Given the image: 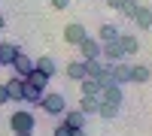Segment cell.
I'll list each match as a JSON object with an SVG mask.
<instances>
[{"label": "cell", "mask_w": 152, "mask_h": 136, "mask_svg": "<svg viewBox=\"0 0 152 136\" xmlns=\"http://www.w3.org/2000/svg\"><path fill=\"white\" fill-rule=\"evenodd\" d=\"M21 82H24L21 76H12L9 82H3V85H6V94H9L12 103H21Z\"/></svg>", "instance_id": "cell-15"}, {"label": "cell", "mask_w": 152, "mask_h": 136, "mask_svg": "<svg viewBox=\"0 0 152 136\" xmlns=\"http://www.w3.org/2000/svg\"><path fill=\"white\" fill-rule=\"evenodd\" d=\"M110 79L116 85H128L131 82V64H125V60H116V64L110 67Z\"/></svg>", "instance_id": "cell-5"}, {"label": "cell", "mask_w": 152, "mask_h": 136, "mask_svg": "<svg viewBox=\"0 0 152 136\" xmlns=\"http://www.w3.org/2000/svg\"><path fill=\"white\" fill-rule=\"evenodd\" d=\"M40 106H43V112H49V115H61L67 109V100H64V94H43Z\"/></svg>", "instance_id": "cell-2"}, {"label": "cell", "mask_w": 152, "mask_h": 136, "mask_svg": "<svg viewBox=\"0 0 152 136\" xmlns=\"http://www.w3.org/2000/svg\"><path fill=\"white\" fill-rule=\"evenodd\" d=\"M79 55H82V60L85 58H100V40L97 36H85L79 42Z\"/></svg>", "instance_id": "cell-8"}, {"label": "cell", "mask_w": 152, "mask_h": 136, "mask_svg": "<svg viewBox=\"0 0 152 136\" xmlns=\"http://www.w3.org/2000/svg\"><path fill=\"white\" fill-rule=\"evenodd\" d=\"M137 9H140V3H137V0H122V3H119V12H122L125 18H134Z\"/></svg>", "instance_id": "cell-23"}, {"label": "cell", "mask_w": 152, "mask_h": 136, "mask_svg": "<svg viewBox=\"0 0 152 136\" xmlns=\"http://www.w3.org/2000/svg\"><path fill=\"white\" fill-rule=\"evenodd\" d=\"M134 24H137L140 30H149V27H152V9L140 3V9L134 12Z\"/></svg>", "instance_id": "cell-14"}, {"label": "cell", "mask_w": 152, "mask_h": 136, "mask_svg": "<svg viewBox=\"0 0 152 136\" xmlns=\"http://www.w3.org/2000/svg\"><path fill=\"white\" fill-rule=\"evenodd\" d=\"M9 130H12V133L37 130V118H34V112H28V109H15V112L9 115Z\"/></svg>", "instance_id": "cell-1"}, {"label": "cell", "mask_w": 152, "mask_h": 136, "mask_svg": "<svg viewBox=\"0 0 152 136\" xmlns=\"http://www.w3.org/2000/svg\"><path fill=\"white\" fill-rule=\"evenodd\" d=\"M119 27H116V24H100V27H97V40L100 42H110V40H119Z\"/></svg>", "instance_id": "cell-18"}, {"label": "cell", "mask_w": 152, "mask_h": 136, "mask_svg": "<svg viewBox=\"0 0 152 136\" xmlns=\"http://www.w3.org/2000/svg\"><path fill=\"white\" fill-rule=\"evenodd\" d=\"M97 115L110 121V118H116V115H119V106H116V103H107V100H100V103H97Z\"/></svg>", "instance_id": "cell-21"}, {"label": "cell", "mask_w": 152, "mask_h": 136, "mask_svg": "<svg viewBox=\"0 0 152 136\" xmlns=\"http://www.w3.org/2000/svg\"><path fill=\"white\" fill-rule=\"evenodd\" d=\"M70 133H73V130H70V127H67V124H58V127H55V133H52V136H70Z\"/></svg>", "instance_id": "cell-24"}, {"label": "cell", "mask_w": 152, "mask_h": 136, "mask_svg": "<svg viewBox=\"0 0 152 136\" xmlns=\"http://www.w3.org/2000/svg\"><path fill=\"white\" fill-rule=\"evenodd\" d=\"M104 3H107L110 9H119V3H122V0H104Z\"/></svg>", "instance_id": "cell-27"}, {"label": "cell", "mask_w": 152, "mask_h": 136, "mask_svg": "<svg viewBox=\"0 0 152 136\" xmlns=\"http://www.w3.org/2000/svg\"><path fill=\"white\" fill-rule=\"evenodd\" d=\"M85 118H88V115H82L79 109H70V112L64 109V124H67L70 130H79V127H85Z\"/></svg>", "instance_id": "cell-12"}, {"label": "cell", "mask_w": 152, "mask_h": 136, "mask_svg": "<svg viewBox=\"0 0 152 136\" xmlns=\"http://www.w3.org/2000/svg\"><path fill=\"white\" fill-rule=\"evenodd\" d=\"M100 100L122 106V103H125V91H122V85H116V82H107V85H104V91H100Z\"/></svg>", "instance_id": "cell-4"}, {"label": "cell", "mask_w": 152, "mask_h": 136, "mask_svg": "<svg viewBox=\"0 0 152 136\" xmlns=\"http://www.w3.org/2000/svg\"><path fill=\"white\" fill-rule=\"evenodd\" d=\"M119 45H122L125 58H134L137 52H140V42H137V36H134V33H119Z\"/></svg>", "instance_id": "cell-10"}, {"label": "cell", "mask_w": 152, "mask_h": 136, "mask_svg": "<svg viewBox=\"0 0 152 136\" xmlns=\"http://www.w3.org/2000/svg\"><path fill=\"white\" fill-rule=\"evenodd\" d=\"M79 91H82V94H88V97H100L104 85H100L97 79H91V76H85V79H79Z\"/></svg>", "instance_id": "cell-13"}, {"label": "cell", "mask_w": 152, "mask_h": 136, "mask_svg": "<svg viewBox=\"0 0 152 136\" xmlns=\"http://www.w3.org/2000/svg\"><path fill=\"white\" fill-rule=\"evenodd\" d=\"M9 103V94H6V85L0 82V106H6Z\"/></svg>", "instance_id": "cell-25"}, {"label": "cell", "mask_w": 152, "mask_h": 136, "mask_svg": "<svg viewBox=\"0 0 152 136\" xmlns=\"http://www.w3.org/2000/svg\"><path fill=\"white\" fill-rule=\"evenodd\" d=\"M100 58L107 60V64H116V60H125V52L119 40H110V42H100Z\"/></svg>", "instance_id": "cell-3"}, {"label": "cell", "mask_w": 152, "mask_h": 136, "mask_svg": "<svg viewBox=\"0 0 152 136\" xmlns=\"http://www.w3.org/2000/svg\"><path fill=\"white\" fill-rule=\"evenodd\" d=\"M97 103H100V97L82 94V97H79V112H82V115H97Z\"/></svg>", "instance_id": "cell-16"}, {"label": "cell", "mask_w": 152, "mask_h": 136, "mask_svg": "<svg viewBox=\"0 0 152 136\" xmlns=\"http://www.w3.org/2000/svg\"><path fill=\"white\" fill-rule=\"evenodd\" d=\"M70 136H88V133H85V127H79V130H73Z\"/></svg>", "instance_id": "cell-28"}, {"label": "cell", "mask_w": 152, "mask_h": 136, "mask_svg": "<svg viewBox=\"0 0 152 136\" xmlns=\"http://www.w3.org/2000/svg\"><path fill=\"white\" fill-rule=\"evenodd\" d=\"M64 73H67V79L79 82V79H85V64H82V60H70V64L64 67Z\"/></svg>", "instance_id": "cell-17"}, {"label": "cell", "mask_w": 152, "mask_h": 136, "mask_svg": "<svg viewBox=\"0 0 152 136\" xmlns=\"http://www.w3.org/2000/svg\"><path fill=\"white\" fill-rule=\"evenodd\" d=\"M149 67H143V64H134L131 67V82H137V85H143V82H149Z\"/></svg>", "instance_id": "cell-20"}, {"label": "cell", "mask_w": 152, "mask_h": 136, "mask_svg": "<svg viewBox=\"0 0 152 136\" xmlns=\"http://www.w3.org/2000/svg\"><path fill=\"white\" fill-rule=\"evenodd\" d=\"M49 3H52L55 9H67V6H70V0H49Z\"/></svg>", "instance_id": "cell-26"}, {"label": "cell", "mask_w": 152, "mask_h": 136, "mask_svg": "<svg viewBox=\"0 0 152 136\" xmlns=\"http://www.w3.org/2000/svg\"><path fill=\"white\" fill-rule=\"evenodd\" d=\"M85 36H88V30H85V24H79V21H70L67 27H64V40L70 45H79Z\"/></svg>", "instance_id": "cell-6"}, {"label": "cell", "mask_w": 152, "mask_h": 136, "mask_svg": "<svg viewBox=\"0 0 152 136\" xmlns=\"http://www.w3.org/2000/svg\"><path fill=\"white\" fill-rule=\"evenodd\" d=\"M18 52H24V48H21V45H12V42L3 40V42H0V67H9L12 60H15Z\"/></svg>", "instance_id": "cell-9"}, {"label": "cell", "mask_w": 152, "mask_h": 136, "mask_svg": "<svg viewBox=\"0 0 152 136\" xmlns=\"http://www.w3.org/2000/svg\"><path fill=\"white\" fill-rule=\"evenodd\" d=\"M43 100V88H37V85H31L28 79L21 82V103H34V106H40Z\"/></svg>", "instance_id": "cell-7"}, {"label": "cell", "mask_w": 152, "mask_h": 136, "mask_svg": "<svg viewBox=\"0 0 152 136\" xmlns=\"http://www.w3.org/2000/svg\"><path fill=\"white\" fill-rule=\"evenodd\" d=\"M34 67H37V70H40V73H46V76H49V79H52V76H55V73H58V64H55V60H52V58H37V60H34Z\"/></svg>", "instance_id": "cell-19"}, {"label": "cell", "mask_w": 152, "mask_h": 136, "mask_svg": "<svg viewBox=\"0 0 152 136\" xmlns=\"http://www.w3.org/2000/svg\"><path fill=\"white\" fill-rule=\"evenodd\" d=\"M3 24H6V18H3V15H0V27H3Z\"/></svg>", "instance_id": "cell-30"}, {"label": "cell", "mask_w": 152, "mask_h": 136, "mask_svg": "<svg viewBox=\"0 0 152 136\" xmlns=\"http://www.w3.org/2000/svg\"><path fill=\"white\" fill-rule=\"evenodd\" d=\"M24 79H28L31 85H37V88H46V85H49V76H46V73H40L37 67H34V70H31L28 76H24Z\"/></svg>", "instance_id": "cell-22"}, {"label": "cell", "mask_w": 152, "mask_h": 136, "mask_svg": "<svg viewBox=\"0 0 152 136\" xmlns=\"http://www.w3.org/2000/svg\"><path fill=\"white\" fill-rule=\"evenodd\" d=\"M12 70H15V76H28V73L34 70V58H28V55H24V52H18L15 55V60H12Z\"/></svg>", "instance_id": "cell-11"}, {"label": "cell", "mask_w": 152, "mask_h": 136, "mask_svg": "<svg viewBox=\"0 0 152 136\" xmlns=\"http://www.w3.org/2000/svg\"><path fill=\"white\" fill-rule=\"evenodd\" d=\"M15 136H34V130H24V133H15Z\"/></svg>", "instance_id": "cell-29"}]
</instances>
